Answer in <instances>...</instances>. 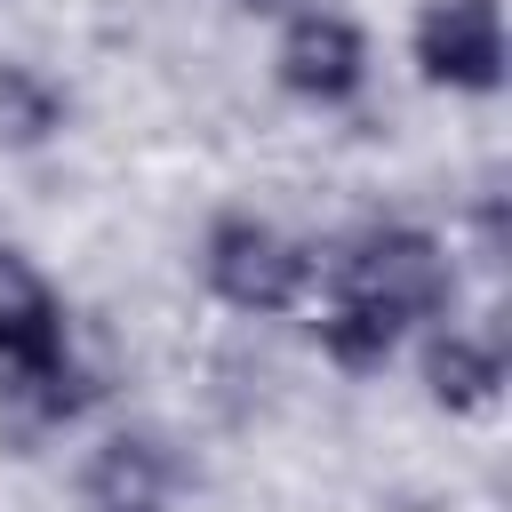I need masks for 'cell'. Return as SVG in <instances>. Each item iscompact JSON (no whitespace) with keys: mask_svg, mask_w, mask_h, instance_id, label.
Wrapping results in <instances>:
<instances>
[{"mask_svg":"<svg viewBox=\"0 0 512 512\" xmlns=\"http://www.w3.org/2000/svg\"><path fill=\"white\" fill-rule=\"evenodd\" d=\"M0 376L40 416H80L88 408V384L72 368V312L24 248H0Z\"/></svg>","mask_w":512,"mask_h":512,"instance_id":"cell-1","label":"cell"},{"mask_svg":"<svg viewBox=\"0 0 512 512\" xmlns=\"http://www.w3.org/2000/svg\"><path fill=\"white\" fill-rule=\"evenodd\" d=\"M336 296H360L384 320L416 328V320H440L456 304V264L424 224H376V232L352 240V256L336 272Z\"/></svg>","mask_w":512,"mask_h":512,"instance_id":"cell-2","label":"cell"},{"mask_svg":"<svg viewBox=\"0 0 512 512\" xmlns=\"http://www.w3.org/2000/svg\"><path fill=\"white\" fill-rule=\"evenodd\" d=\"M200 272L232 312H288L312 280V256L264 216H216L200 240Z\"/></svg>","mask_w":512,"mask_h":512,"instance_id":"cell-3","label":"cell"},{"mask_svg":"<svg viewBox=\"0 0 512 512\" xmlns=\"http://www.w3.org/2000/svg\"><path fill=\"white\" fill-rule=\"evenodd\" d=\"M408 48L432 88H456V96L504 88V8L496 0H424Z\"/></svg>","mask_w":512,"mask_h":512,"instance_id":"cell-4","label":"cell"},{"mask_svg":"<svg viewBox=\"0 0 512 512\" xmlns=\"http://www.w3.org/2000/svg\"><path fill=\"white\" fill-rule=\"evenodd\" d=\"M272 72L304 104H344L368 80V32L352 16H336V8H296L280 48H272Z\"/></svg>","mask_w":512,"mask_h":512,"instance_id":"cell-5","label":"cell"},{"mask_svg":"<svg viewBox=\"0 0 512 512\" xmlns=\"http://www.w3.org/2000/svg\"><path fill=\"white\" fill-rule=\"evenodd\" d=\"M176 496V456L160 432H112L80 464V512H168Z\"/></svg>","mask_w":512,"mask_h":512,"instance_id":"cell-6","label":"cell"},{"mask_svg":"<svg viewBox=\"0 0 512 512\" xmlns=\"http://www.w3.org/2000/svg\"><path fill=\"white\" fill-rule=\"evenodd\" d=\"M424 384H432V400H440V408L472 416V408H488V400L504 392V352H496L488 336L440 328V336L424 344Z\"/></svg>","mask_w":512,"mask_h":512,"instance_id":"cell-7","label":"cell"},{"mask_svg":"<svg viewBox=\"0 0 512 512\" xmlns=\"http://www.w3.org/2000/svg\"><path fill=\"white\" fill-rule=\"evenodd\" d=\"M320 352H328L344 376H376V368L400 352V320H384V312L360 304V296H336V304L320 312Z\"/></svg>","mask_w":512,"mask_h":512,"instance_id":"cell-8","label":"cell"},{"mask_svg":"<svg viewBox=\"0 0 512 512\" xmlns=\"http://www.w3.org/2000/svg\"><path fill=\"white\" fill-rule=\"evenodd\" d=\"M64 128V96L32 64H0V136L8 144H48Z\"/></svg>","mask_w":512,"mask_h":512,"instance_id":"cell-9","label":"cell"},{"mask_svg":"<svg viewBox=\"0 0 512 512\" xmlns=\"http://www.w3.org/2000/svg\"><path fill=\"white\" fill-rule=\"evenodd\" d=\"M232 8H248V16H288L296 0H232Z\"/></svg>","mask_w":512,"mask_h":512,"instance_id":"cell-10","label":"cell"}]
</instances>
